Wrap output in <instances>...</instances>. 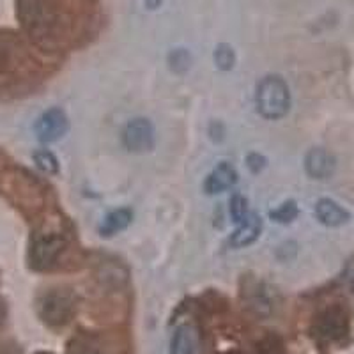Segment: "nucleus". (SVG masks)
<instances>
[{
  "mask_svg": "<svg viewBox=\"0 0 354 354\" xmlns=\"http://www.w3.org/2000/svg\"><path fill=\"white\" fill-rule=\"evenodd\" d=\"M69 354H101L96 347H91V346H84V344H77V346L73 347L71 353Z\"/></svg>",
  "mask_w": 354,
  "mask_h": 354,
  "instance_id": "412c9836",
  "label": "nucleus"
},
{
  "mask_svg": "<svg viewBox=\"0 0 354 354\" xmlns=\"http://www.w3.org/2000/svg\"><path fill=\"white\" fill-rule=\"evenodd\" d=\"M248 306L257 315H270L273 312V299L264 283H257L248 296Z\"/></svg>",
  "mask_w": 354,
  "mask_h": 354,
  "instance_id": "ddd939ff",
  "label": "nucleus"
},
{
  "mask_svg": "<svg viewBox=\"0 0 354 354\" xmlns=\"http://www.w3.org/2000/svg\"><path fill=\"white\" fill-rule=\"evenodd\" d=\"M77 299L66 289H50L37 301V312L43 322L52 328L66 326L75 315Z\"/></svg>",
  "mask_w": 354,
  "mask_h": 354,
  "instance_id": "f03ea898",
  "label": "nucleus"
},
{
  "mask_svg": "<svg viewBox=\"0 0 354 354\" xmlns=\"http://www.w3.org/2000/svg\"><path fill=\"white\" fill-rule=\"evenodd\" d=\"M169 354H195V338L192 328L179 326L174 331Z\"/></svg>",
  "mask_w": 354,
  "mask_h": 354,
  "instance_id": "f8f14e48",
  "label": "nucleus"
},
{
  "mask_svg": "<svg viewBox=\"0 0 354 354\" xmlns=\"http://www.w3.org/2000/svg\"><path fill=\"white\" fill-rule=\"evenodd\" d=\"M238 225L239 227L234 230V234L229 239L230 246H234V248H245V246L257 241L259 236H261L262 221L255 213H250Z\"/></svg>",
  "mask_w": 354,
  "mask_h": 354,
  "instance_id": "1a4fd4ad",
  "label": "nucleus"
},
{
  "mask_svg": "<svg viewBox=\"0 0 354 354\" xmlns=\"http://www.w3.org/2000/svg\"><path fill=\"white\" fill-rule=\"evenodd\" d=\"M154 140H156V137H154L153 122L149 119H144V117L133 119L122 129V144L129 153L142 154L153 151Z\"/></svg>",
  "mask_w": 354,
  "mask_h": 354,
  "instance_id": "39448f33",
  "label": "nucleus"
},
{
  "mask_svg": "<svg viewBox=\"0 0 354 354\" xmlns=\"http://www.w3.org/2000/svg\"><path fill=\"white\" fill-rule=\"evenodd\" d=\"M189 62H192V57H189L188 50L176 48L169 53V64L172 71L185 73L189 68Z\"/></svg>",
  "mask_w": 354,
  "mask_h": 354,
  "instance_id": "a211bd4d",
  "label": "nucleus"
},
{
  "mask_svg": "<svg viewBox=\"0 0 354 354\" xmlns=\"http://www.w3.org/2000/svg\"><path fill=\"white\" fill-rule=\"evenodd\" d=\"M145 8L151 9V11H154V9L160 8L161 4H163V0H144Z\"/></svg>",
  "mask_w": 354,
  "mask_h": 354,
  "instance_id": "4be33fe9",
  "label": "nucleus"
},
{
  "mask_svg": "<svg viewBox=\"0 0 354 354\" xmlns=\"http://www.w3.org/2000/svg\"><path fill=\"white\" fill-rule=\"evenodd\" d=\"M34 163L41 172L48 174V176H57L59 174V161L53 156V153L46 149H41L34 153Z\"/></svg>",
  "mask_w": 354,
  "mask_h": 354,
  "instance_id": "dca6fc26",
  "label": "nucleus"
},
{
  "mask_svg": "<svg viewBox=\"0 0 354 354\" xmlns=\"http://www.w3.org/2000/svg\"><path fill=\"white\" fill-rule=\"evenodd\" d=\"M133 220V213L128 207H121V209H113L103 218L100 225V234L105 236V238H112L115 234L122 232L124 229H128V225Z\"/></svg>",
  "mask_w": 354,
  "mask_h": 354,
  "instance_id": "9b49d317",
  "label": "nucleus"
},
{
  "mask_svg": "<svg viewBox=\"0 0 354 354\" xmlns=\"http://www.w3.org/2000/svg\"><path fill=\"white\" fill-rule=\"evenodd\" d=\"M69 129V121L68 115L64 113V110L57 109H48L46 112L41 113L37 117L36 124H34V133L39 142L44 144H52V142L61 140Z\"/></svg>",
  "mask_w": 354,
  "mask_h": 354,
  "instance_id": "423d86ee",
  "label": "nucleus"
},
{
  "mask_svg": "<svg viewBox=\"0 0 354 354\" xmlns=\"http://www.w3.org/2000/svg\"><path fill=\"white\" fill-rule=\"evenodd\" d=\"M255 105L262 117L277 121L287 115L290 109L289 85L278 75L264 77L255 88Z\"/></svg>",
  "mask_w": 354,
  "mask_h": 354,
  "instance_id": "f257e3e1",
  "label": "nucleus"
},
{
  "mask_svg": "<svg viewBox=\"0 0 354 354\" xmlns=\"http://www.w3.org/2000/svg\"><path fill=\"white\" fill-rule=\"evenodd\" d=\"M248 202L243 195H234L230 198V216L236 223H241L246 216H248Z\"/></svg>",
  "mask_w": 354,
  "mask_h": 354,
  "instance_id": "6ab92c4d",
  "label": "nucleus"
},
{
  "mask_svg": "<svg viewBox=\"0 0 354 354\" xmlns=\"http://www.w3.org/2000/svg\"><path fill=\"white\" fill-rule=\"evenodd\" d=\"M349 333V314L340 305L326 306L314 321V335L322 342H340Z\"/></svg>",
  "mask_w": 354,
  "mask_h": 354,
  "instance_id": "7ed1b4c3",
  "label": "nucleus"
},
{
  "mask_svg": "<svg viewBox=\"0 0 354 354\" xmlns=\"http://www.w3.org/2000/svg\"><path fill=\"white\" fill-rule=\"evenodd\" d=\"M315 216L326 227H342L351 220L349 211L344 209L342 205L331 198H321L315 204Z\"/></svg>",
  "mask_w": 354,
  "mask_h": 354,
  "instance_id": "9d476101",
  "label": "nucleus"
},
{
  "mask_svg": "<svg viewBox=\"0 0 354 354\" xmlns=\"http://www.w3.org/2000/svg\"><path fill=\"white\" fill-rule=\"evenodd\" d=\"M236 183H238V172H236V169L230 163H227V161H221L220 165L214 167L213 172L207 176V179L204 183V189L205 194L209 195L223 194L229 188H232Z\"/></svg>",
  "mask_w": 354,
  "mask_h": 354,
  "instance_id": "6e6552de",
  "label": "nucleus"
},
{
  "mask_svg": "<svg viewBox=\"0 0 354 354\" xmlns=\"http://www.w3.org/2000/svg\"><path fill=\"white\" fill-rule=\"evenodd\" d=\"M335 169H337V161L326 149L315 147L306 154L305 170L312 179H319V181L328 179V177L333 176Z\"/></svg>",
  "mask_w": 354,
  "mask_h": 354,
  "instance_id": "0eeeda50",
  "label": "nucleus"
},
{
  "mask_svg": "<svg viewBox=\"0 0 354 354\" xmlns=\"http://www.w3.org/2000/svg\"><path fill=\"white\" fill-rule=\"evenodd\" d=\"M257 354H286V344L282 337L270 333L262 337L257 342Z\"/></svg>",
  "mask_w": 354,
  "mask_h": 354,
  "instance_id": "2eb2a0df",
  "label": "nucleus"
},
{
  "mask_svg": "<svg viewBox=\"0 0 354 354\" xmlns=\"http://www.w3.org/2000/svg\"><path fill=\"white\" fill-rule=\"evenodd\" d=\"M66 241L59 234H39L30 245V264L36 270H50L57 264Z\"/></svg>",
  "mask_w": 354,
  "mask_h": 354,
  "instance_id": "20e7f679",
  "label": "nucleus"
},
{
  "mask_svg": "<svg viewBox=\"0 0 354 354\" xmlns=\"http://www.w3.org/2000/svg\"><path fill=\"white\" fill-rule=\"evenodd\" d=\"M266 163H268V161H266V158L259 153H252L246 156V167L250 169V172L259 174L262 169H264Z\"/></svg>",
  "mask_w": 354,
  "mask_h": 354,
  "instance_id": "aec40b11",
  "label": "nucleus"
},
{
  "mask_svg": "<svg viewBox=\"0 0 354 354\" xmlns=\"http://www.w3.org/2000/svg\"><path fill=\"white\" fill-rule=\"evenodd\" d=\"M214 64L221 71H230L236 64V53H234L232 46L227 43H220L214 48Z\"/></svg>",
  "mask_w": 354,
  "mask_h": 354,
  "instance_id": "4468645a",
  "label": "nucleus"
},
{
  "mask_svg": "<svg viewBox=\"0 0 354 354\" xmlns=\"http://www.w3.org/2000/svg\"><path fill=\"white\" fill-rule=\"evenodd\" d=\"M37 354H50V353H37Z\"/></svg>",
  "mask_w": 354,
  "mask_h": 354,
  "instance_id": "5701e85b",
  "label": "nucleus"
},
{
  "mask_svg": "<svg viewBox=\"0 0 354 354\" xmlns=\"http://www.w3.org/2000/svg\"><path fill=\"white\" fill-rule=\"evenodd\" d=\"M298 205H296V202L294 201H289V202H283L280 207H277L274 211H271L270 216L271 220L278 221V223H290V221L294 220V218L298 216Z\"/></svg>",
  "mask_w": 354,
  "mask_h": 354,
  "instance_id": "f3484780",
  "label": "nucleus"
}]
</instances>
